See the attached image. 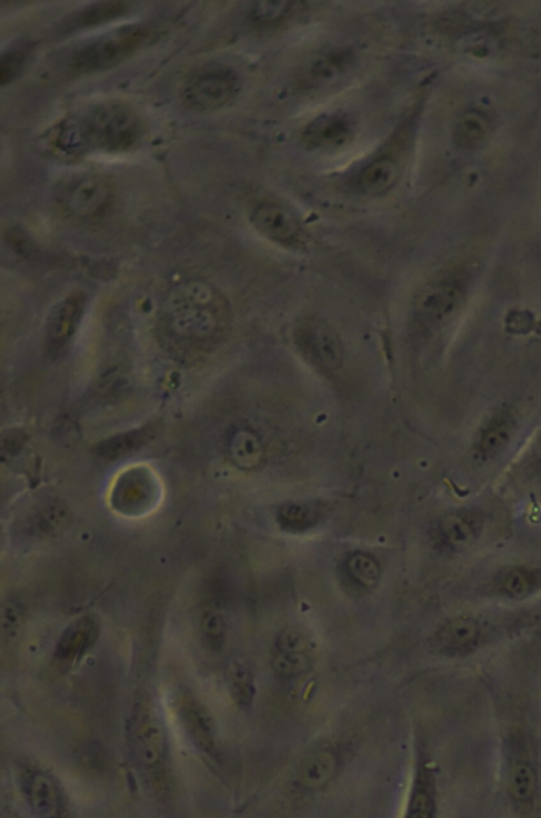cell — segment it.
Returning a JSON list of instances; mask_svg holds the SVG:
<instances>
[{"instance_id": "7402d4cb", "label": "cell", "mask_w": 541, "mask_h": 818, "mask_svg": "<svg viewBox=\"0 0 541 818\" xmlns=\"http://www.w3.org/2000/svg\"><path fill=\"white\" fill-rule=\"evenodd\" d=\"M398 179V166L390 157H379L361 171L358 177V191L365 196H382L389 192Z\"/></svg>"}, {"instance_id": "e575fe53", "label": "cell", "mask_w": 541, "mask_h": 818, "mask_svg": "<svg viewBox=\"0 0 541 818\" xmlns=\"http://www.w3.org/2000/svg\"><path fill=\"white\" fill-rule=\"evenodd\" d=\"M309 656L305 652H278L273 659V668L278 675L287 678L301 677L309 671Z\"/></svg>"}, {"instance_id": "8d00e7d4", "label": "cell", "mask_w": 541, "mask_h": 818, "mask_svg": "<svg viewBox=\"0 0 541 818\" xmlns=\"http://www.w3.org/2000/svg\"><path fill=\"white\" fill-rule=\"evenodd\" d=\"M277 648L278 652H305V649L309 648V641L301 631L288 628V630L281 631L280 637H278Z\"/></svg>"}, {"instance_id": "cb8c5ba5", "label": "cell", "mask_w": 541, "mask_h": 818, "mask_svg": "<svg viewBox=\"0 0 541 818\" xmlns=\"http://www.w3.org/2000/svg\"><path fill=\"white\" fill-rule=\"evenodd\" d=\"M513 419L508 412L493 416L479 437L478 449L484 458L502 455L513 437Z\"/></svg>"}, {"instance_id": "4dcf8cb0", "label": "cell", "mask_w": 541, "mask_h": 818, "mask_svg": "<svg viewBox=\"0 0 541 818\" xmlns=\"http://www.w3.org/2000/svg\"><path fill=\"white\" fill-rule=\"evenodd\" d=\"M294 9L295 3L287 2V0H264V2L252 3L248 12V20L259 28H267V26H275L287 20Z\"/></svg>"}, {"instance_id": "30bf717a", "label": "cell", "mask_w": 541, "mask_h": 818, "mask_svg": "<svg viewBox=\"0 0 541 818\" xmlns=\"http://www.w3.org/2000/svg\"><path fill=\"white\" fill-rule=\"evenodd\" d=\"M40 142L43 151L64 162H74L94 152L83 114L66 116L43 133Z\"/></svg>"}, {"instance_id": "6da1fadb", "label": "cell", "mask_w": 541, "mask_h": 818, "mask_svg": "<svg viewBox=\"0 0 541 818\" xmlns=\"http://www.w3.org/2000/svg\"><path fill=\"white\" fill-rule=\"evenodd\" d=\"M227 319L226 299L204 281L190 280L168 296L164 321L179 338L207 339L221 330Z\"/></svg>"}, {"instance_id": "1f68e13d", "label": "cell", "mask_w": 541, "mask_h": 818, "mask_svg": "<svg viewBox=\"0 0 541 818\" xmlns=\"http://www.w3.org/2000/svg\"><path fill=\"white\" fill-rule=\"evenodd\" d=\"M69 523H71V510L63 503L57 502L42 507L31 520L32 531L40 536L57 535Z\"/></svg>"}, {"instance_id": "5bb4252c", "label": "cell", "mask_w": 541, "mask_h": 818, "mask_svg": "<svg viewBox=\"0 0 541 818\" xmlns=\"http://www.w3.org/2000/svg\"><path fill=\"white\" fill-rule=\"evenodd\" d=\"M353 122L343 112H328L307 123L301 133L307 149H335L353 137Z\"/></svg>"}, {"instance_id": "8992f818", "label": "cell", "mask_w": 541, "mask_h": 818, "mask_svg": "<svg viewBox=\"0 0 541 818\" xmlns=\"http://www.w3.org/2000/svg\"><path fill=\"white\" fill-rule=\"evenodd\" d=\"M131 745L139 765L152 774H160L167 761V736L162 719L148 697L134 704L130 721Z\"/></svg>"}, {"instance_id": "4316f807", "label": "cell", "mask_w": 541, "mask_h": 818, "mask_svg": "<svg viewBox=\"0 0 541 818\" xmlns=\"http://www.w3.org/2000/svg\"><path fill=\"white\" fill-rule=\"evenodd\" d=\"M497 583L507 597L513 598V600H524L537 590L540 577L532 569L513 566V568H507L500 572L497 577Z\"/></svg>"}, {"instance_id": "ffe728a7", "label": "cell", "mask_w": 541, "mask_h": 818, "mask_svg": "<svg viewBox=\"0 0 541 818\" xmlns=\"http://www.w3.org/2000/svg\"><path fill=\"white\" fill-rule=\"evenodd\" d=\"M182 718L192 740L207 754H214L218 730L213 715L197 700L186 699L182 702Z\"/></svg>"}, {"instance_id": "ba28073f", "label": "cell", "mask_w": 541, "mask_h": 818, "mask_svg": "<svg viewBox=\"0 0 541 818\" xmlns=\"http://www.w3.org/2000/svg\"><path fill=\"white\" fill-rule=\"evenodd\" d=\"M438 817H440V799H438L437 772L427 754L425 744L419 739L415 744L414 774L403 818Z\"/></svg>"}, {"instance_id": "f546056e", "label": "cell", "mask_w": 541, "mask_h": 818, "mask_svg": "<svg viewBox=\"0 0 541 818\" xmlns=\"http://www.w3.org/2000/svg\"><path fill=\"white\" fill-rule=\"evenodd\" d=\"M345 571L352 582L363 588H374L382 576L379 561L363 551H357L347 558Z\"/></svg>"}, {"instance_id": "277c9868", "label": "cell", "mask_w": 541, "mask_h": 818, "mask_svg": "<svg viewBox=\"0 0 541 818\" xmlns=\"http://www.w3.org/2000/svg\"><path fill=\"white\" fill-rule=\"evenodd\" d=\"M94 151L122 153L133 151L144 137V123L126 102L109 101L83 112Z\"/></svg>"}, {"instance_id": "ac0fdd59", "label": "cell", "mask_w": 541, "mask_h": 818, "mask_svg": "<svg viewBox=\"0 0 541 818\" xmlns=\"http://www.w3.org/2000/svg\"><path fill=\"white\" fill-rule=\"evenodd\" d=\"M98 638V624L91 617H82L66 628L57 646V657L63 662H72L83 656Z\"/></svg>"}, {"instance_id": "52a82bcc", "label": "cell", "mask_w": 541, "mask_h": 818, "mask_svg": "<svg viewBox=\"0 0 541 818\" xmlns=\"http://www.w3.org/2000/svg\"><path fill=\"white\" fill-rule=\"evenodd\" d=\"M112 197L111 179L102 174H82L72 179L60 193V207L69 218L90 221L108 210Z\"/></svg>"}, {"instance_id": "d590c367", "label": "cell", "mask_w": 541, "mask_h": 818, "mask_svg": "<svg viewBox=\"0 0 541 818\" xmlns=\"http://www.w3.org/2000/svg\"><path fill=\"white\" fill-rule=\"evenodd\" d=\"M232 690L237 702L244 705V707L251 704L252 697H254V682H252L250 670L244 667H237L233 670Z\"/></svg>"}, {"instance_id": "9a60e30c", "label": "cell", "mask_w": 541, "mask_h": 818, "mask_svg": "<svg viewBox=\"0 0 541 818\" xmlns=\"http://www.w3.org/2000/svg\"><path fill=\"white\" fill-rule=\"evenodd\" d=\"M353 63V53L345 49L323 51L305 64L299 83L307 90L323 89L338 80Z\"/></svg>"}, {"instance_id": "484cf974", "label": "cell", "mask_w": 541, "mask_h": 818, "mask_svg": "<svg viewBox=\"0 0 541 818\" xmlns=\"http://www.w3.org/2000/svg\"><path fill=\"white\" fill-rule=\"evenodd\" d=\"M441 542L452 550H465L477 540L478 528L465 515H445L438 525Z\"/></svg>"}, {"instance_id": "603a6c76", "label": "cell", "mask_w": 541, "mask_h": 818, "mask_svg": "<svg viewBox=\"0 0 541 818\" xmlns=\"http://www.w3.org/2000/svg\"><path fill=\"white\" fill-rule=\"evenodd\" d=\"M152 435L151 426L141 427V429L134 430V432L113 435V437L106 438V440L100 441V443L93 448V452L98 458L106 460L127 458L131 452H137L138 449L148 445Z\"/></svg>"}, {"instance_id": "d6a6232c", "label": "cell", "mask_w": 541, "mask_h": 818, "mask_svg": "<svg viewBox=\"0 0 541 818\" xmlns=\"http://www.w3.org/2000/svg\"><path fill=\"white\" fill-rule=\"evenodd\" d=\"M202 634L204 641L214 651H221L226 645L227 624L224 614L218 608H208L202 616Z\"/></svg>"}, {"instance_id": "9c48e42d", "label": "cell", "mask_w": 541, "mask_h": 818, "mask_svg": "<svg viewBox=\"0 0 541 818\" xmlns=\"http://www.w3.org/2000/svg\"><path fill=\"white\" fill-rule=\"evenodd\" d=\"M295 342L307 357L328 371L342 368L345 350L334 328L327 321L307 319L295 330Z\"/></svg>"}, {"instance_id": "83f0119b", "label": "cell", "mask_w": 541, "mask_h": 818, "mask_svg": "<svg viewBox=\"0 0 541 818\" xmlns=\"http://www.w3.org/2000/svg\"><path fill=\"white\" fill-rule=\"evenodd\" d=\"M277 521L284 531L305 532L320 521V511L310 503L288 502L278 509Z\"/></svg>"}, {"instance_id": "3957f363", "label": "cell", "mask_w": 541, "mask_h": 818, "mask_svg": "<svg viewBox=\"0 0 541 818\" xmlns=\"http://www.w3.org/2000/svg\"><path fill=\"white\" fill-rule=\"evenodd\" d=\"M152 38L153 31L149 24L123 26L76 50L69 60V69L76 76L108 71L133 57Z\"/></svg>"}, {"instance_id": "f35d334b", "label": "cell", "mask_w": 541, "mask_h": 818, "mask_svg": "<svg viewBox=\"0 0 541 818\" xmlns=\"http://www.w3.org/2000/svg\"><path fill=\"white\" fill-rule=\"evenodd\" d=\"M533 456H535L537 462L541 463V437L537 440L535 448H533Z\"/></svg>"}, {"instance_id": "f1b7e54d", "label": "cell", "mask_w": 541, "mask_h": 818, "mask_svg": "<svg viewBox=\"0 0 541 818\" xmlns=\"http://www.w3.org/2000/svg\"><path fill=\"white\" fill-rule=\"evenodd\" d=\"M230 455L233 462L239 463L241 469H254L261 463L264 449L261 440L250 430H240L233 435L230 441Z\"/></svg>"}, {"instance_id": "4fadbf2b", "label": "cell", "mask_w": 541, "mask_h": 818, "mask_svg": "<svg viewBox=\"0 0 541 818\" xmlns=\"http://www.w3.org/2000/svg\"><path fill=\"white\" fill-rule=\"evenodd\" d=\"M252 228L266 239L283 247L301 243L302 229L298 219L287 208L275 203H261L252 210Z\"/></svg>"}, {"instance_id": "7c38bea8", "label": "cell", "mask_w": 541, "mask_h": 818, "mask_svg": "<svg viewBox=\"0 0 541 818\" xmlns=\"http://www.w3.org/2000/svg\"><path fill=\"white\" fill-rule=\"evenodd\" d=\"M463 291L457 285L434 283L415 299V316L425 327L440 328L459 313Z\"/></svg>"}, {"instance_id": "7a4b0ae2", "label": "cell", "mask_w": 541, "mask_h": 818, "mask_svg": "<svg viewBox=\"0 0 541 818\" xmlns=\"http://www.w3.org/2000/svg\"><path fill=\"white\" fill-rule=\"evenodd\" d=\"M537 745L524 729L510 730L504 739V769L511 807L521 818H533L540 809V766Z\"/></svg>"}, {"instance_id": "d4e9b609", "label": "cell", "mask_w": 541, "mask_h": 818, "mask_svg": "<svg viewBox=\"0 0 541 818\" xmlns=\"http://www.w3.org/2000/svg\"><path fill=\"white\" fill-rule=\"evenodd\" d=\"M491 133V120L482 112L467 111L457 119L455 128H453V141L459 148L477 149Z\"/></svg>"}, {"instance_id": "2e32d148", "label": "cell", "mask_w": 541, "mask_h": 818, "mask_svg": "<svg viewBox=\"0 0 541 818\" xmlns=\"http://www.w3.org/2000/svg\"><path fill=\"white\" fill-rule=\"evenodd\" d=\"M481 638V628L477 620L470 617H453L445 620L440 630L437 631L434 642L442 654L448 656H460L473 651Z\"/></svg>"}, {"instance_id": "8fae6325", "label": "cell", "mask_w": 541, "mask_h": 818, "mask_svg": "<svg viewBox=\"0 0 541 818\" xmlns=\"http://www.w3.org/2000/svg\"><path fill=\"white\" fill-rule=\"evenodd\" d=\"M86 309L87 295L82 290L72 291L51 309L46 328V349L49 356L58 357L71 345Z\"/></svg>"}, {"instance_id": "e0dca14e", "label": "cell", "mask_w": 541, "mask_h": 818, "mask_svg": "<svg viewBox=\"0 0 541 818\" xmlns=\"http://www.w3.org/2000/svg\"><path fill=\"white\" fill-rule=\"evenodd\" d=\"M29 806L39 818H61L63 802L57 784L43 772H32L26 779Z\"/></svg>"}, {"instance_id": "836d02e7", "label": "cell", "mask_w": 541, "mask_h": 818, "mask_svg": "<svg viewBox=\"0 0 541 818\" xmlns=\"http://www.w3.org/2000/svg\"><path fill=\"white\" fill-rule=\"evenodd\" d=\"M31 47L20 46L17 49L6 51L2 57V68H0V77H2V87L9 86L13 80L23 74L26 66L31 58Z\"/></svg>"}, {"instance_id": "44dd1931", "label": "cell", "mask_w": 541, "mask_h": 818, "mask_svg": "<svg viewBox=\"0 0 541 818\" xmlns=\"http://www.w3.org/2000/svg\"><path fill=\"white\" fill-rule=\"evenodd\" d=\"M338 770V758L331 751L307 756L298 770V784L303 790L315 791L327 787Z\"/></svg>"}, {"instance_id": "74e56055", "label": "cell", "mask_w": 541, "mask_h": 818, "mask_svg": "<svg viewBox=\"0 0 541 818\" xmlns=\"http://www.w3.org/2000/svg\"><path fill=\"white\" fill-rule=\"evenodd\" d=\"M20 622L21 614L18 606L7 605L6 609H3V631L12 634V631L20 627Z\"/></svg>"}, {"instance_id": "5b68a950", "label": "cell", "mask_w": 541, "mask_h": 818, "mask_svg": "<svg viewBox=\"0 0 541 818\" xmlns=\"http://www.w3.org/2000/svg\"><path fill=\"white\" fill-rule=\"evenodd\" d=\"M240 90V77L232 68L204 66L186 77L181 101L190 111H218L236 101Z\"/></svg>"}, {"instance_id": "d6986e66", "label": "cell", "mask_w": 541, "mask_h": 818, "mask_svg": "<svg viewBox=\"0 0 541 818\" xmlns=\"http://www.w3.org/2000/svg\"><path fill=\"white\" fill-rule=\"evenodd\" d=\"M128 9H130V6L127 2H119V0L90 3V6L69 14L63 23H61V29L64 32H74L93 28V26L109 23V21L117 20V18H122L123 14H127Z\"/></svg>"}]
</instances>
